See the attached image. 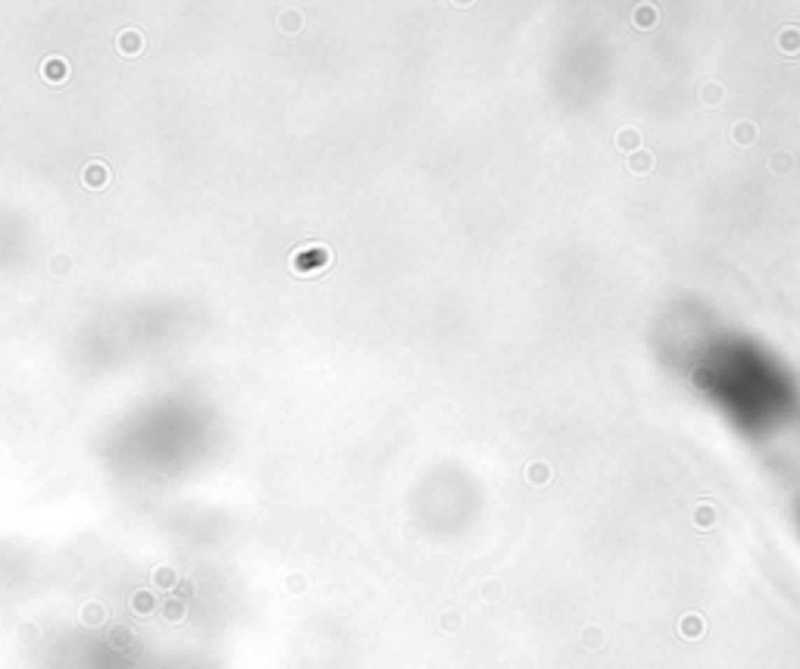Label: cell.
Segmentation results:
<instances>
[{"label":"cell","mask_w":800,"mask_h":669,"mask_svg":"<svg viewBox=\"0 0 800 669\" xmlns=\"http://www.w3.org/2000/svg\"><path fill=\"white\" fill-rule=\"evenodd\" d=\"M328 263V251H304V253H294V269L297 272H313L319 266Z\"/></svg>","instance_id":"cell-1"},{"label":"cell","mask_w":800,"mask_h":669,"mask_svg":"<svg viewBox=\"0 0 800 669\" xmlns=\"http://www.w3.org/2000/svg\"><path fill=\"white\" fill-rule=\"evenodd\" d=\"M41 76L47 78V82H63V78L69 76V66H66L63 57H50V59H44Z\"/></svg>","instance_id":"cell-2"},{"label":"cell","mask_w":800,"mask_h":669,"mask_svg":"<svg viewBox=\"0 0 800 669\" xmlns=\"http://www.w3.org/2000/svg\"><path fill=\"white\" fill-rule=\"evenodd\" d=\"M82 182L88 185V188H104V185L110 182V169H106L104 163H88V169H85Z\"/></svg>","instance_id":"cell-3"},{"label":"cell","mask_w":800,"mask_h":669,"mask_svg":"<svg viewBox=\"0 0 800 669\" xmlns=\"http://www.w3.org/2000/svg\"><path fill=\"white\" fill-rule=\"evenodd\" d=\"M119 50L122 53H138L141 50V31H122L119 35Z\"/></svg>","instance_id":"cell-4"}]
</instances>
